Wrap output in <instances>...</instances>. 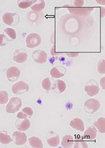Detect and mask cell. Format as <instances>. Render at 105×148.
Instances as JSON below:
<instances>
[{
  "label": "cell",
  "mask_w": 105,
  "mask_h": 148,
  "mask_svg": "<svg viewBox=\"0 0 105 148\" xmlns=\"http://www.w3.org/2000/svg\"><path fill=\"white\" fill-rule=\"evenodd\" d=\"M22 106V101L19 97H12L6 107V112L9 114H14L18 111Z\"/></svg>",
  "instance_id": "1"
},
{
  "label": "cell",
  "mask_w": 105,
  "mask_h": 148,
  "mask_svg": "<svg viewBox=\"0 0 105 148\" xmlns=\"http://www.w3.org/2000/svg\"><path fill=\"white\" fill-rule=\"evenodd\" d=\"M101 106L100 102L97 99H89L84 104V109L86 113L92 114L96 113Z\"/></svg>",
  "instance_id": "2"
},
{
  "label": "cell",
  "mask_w": 105,
  "mask_h": 148,
  "mask_svg": "<svg viewBox=\"0 0 105 148\" xmlns=\"http://www.w3.org/2000/svg\"><path fill=\"white\" fill-rule=\"evenodd\" d=\"M84 90L87 95L90 97L97 95L99 92V87L98 82L94 79L88 81L84 86Z\"/></svg>",
  "instance_id": "3"
},
{
  "label": "cell",
  "mask_w": 105,
  "mask_h": 148,
  "mask_svg": "<svg viewBox=\"0 0 105 148\" xmlns=\"http://www.w3.org/2000/svg\"><path fill=\"white\" fill-rule=\"evenodd\" d=\"M41 42V38L37 33H30L26 38V47L30 49L39 47Z\"/></svg>",
  "instance_id": "4"
},
{
  "label": "cell",
  "mask_w": 105,
  "mask_h": 148,
  "mask_svg": "<svg viewBox=\"0 0 105 148\" xmlns=\"http://www.w3.org/2000/svg\"><path fill=\"white\" fill-rule=\"evenodd\" d=\"M2 21L5 24L10 26L17 25L20 21V17L16 13L7 12L3 14Z\"/></svg>",
  "instance_id": "5"
},
{
  "label": "cell",
  "mask_w": 105,
  "mask_h": 148,
  "mask_svg": "<svg viewBox=\"0 0 105 148\" xmlns=\"http://www.w3.org/2000/svg\"><path fill=\"white\" fill-rule=\"evenodd\" d=\"M29 89V85L23 81H20L13 84L12 86V91L13 93L16 95L24 94L28 92Z\"/></svg>",
  "instance_id": "6"
},
{
  "label": "cell",
  "mask_w": 105,
  "mask_h": 148,
  "mask_svg": "<svg viewBox=\"0 0 105 148\" xmlns=\"http://www.w3.org/2000/svg\"><path fill=\"white\" fill-rule=\"evenodd\" d=\"M32 58L37 64H44L47 61V54L44 50H36L32 53Z\"/></svg>",
  "instance_id": "7"
},
{
  "label": "cell",
  "mask_w": 105,
  "mask_h": 148,
  "mask_svg": "<svg viewBox=\"0 0 105 148\" xmlns=\"http://www.w3.org/2000/svg\"><path fill=\"white\" fill-rule=\"evenodd\" d=\"M94 8L90 7H73V6H68V11L72 13L77 16H86L90 14L93 10Z\"/></svg>",
  "instance_id": "8"
},
{
  "label": "cell",
  "mask_w": 105,
  "mask_h": 148,
  "mask_svg": "<svg viewBox=\"0 0 105 148\" xmlns=\"http://www.w3.org/2000/svg\"><path fill=\"white\" fill-rule=\"evenodd\" d=\"M20 70L16 66H11L6 71V77L8 80L10 82L17 81L20 76Z\"/></svg>",
  "instance_id": "9"
},
{
  "label": "cell",
  "mask_w": 105,
  "mask_h": 148,
  "mask_svg": "<svg viewBox=\"0 0 105 148\" xmlns=\"http://www.w3.org/2000/svg\"><path fill=\"white\" fill-rule=\"evenodd\" d=\"M12 137L15 144L19 146L24 145L27 141L26 134L21 131H16L13 132Z\"/></svg>",
  "instance_id": "10"
},
{
  "label": "cell",
  "mask_w": 105,
  "mask_h": 148,
  "mask_svg": "<svg viewBox=\"0 0 105 148\" xmlns=\"http://www.w3.org/2000/svg\"><path fill=\"white\" fill-rule=\"evenodd\" d=\"M28 58V54L26 51L23 49H17L15 50L13 54V61L17 63L23 64Z\"/></svg>",
  "instance_id": "11"
},
{
  "label": "cell",
  "mask_w": 105,
  "mask_h": 148,
  "mask_svg": "<svg viewBox=\"0 0 105 148\" xmlns=\"http://www.w3.org/2000/svg\"><path fill=\"white\" fill-rule=\"evenodd\" d=\"M66 73V68L62 66L53 67L50 70V74L53 78H60L63 77Z\"/></svg>",
  "instance_id": "12"
},
{
  "label": "cell",
  "mask_w": 105,
  "mask_h": 148,
  "mask_svg": "<svg viewBox=\"0 0 105 148\" xmlns=\"http://www.w3.org/2000/svg\"><path fill=\"white\" fill-rule=\"evenodd\" d=\"M15 125L19 131L25 132L30 126V123L28 119H18L15 122Z\"/></svg>",
  "instance_id": "13"
},
{
  "label": "cell",
  "mask_w": 105,
  "mask_h": 148,
  "mask_svg": "<svg viewBox=\"0 0 105 148\" xmlns=\"http://www.w3.org/2000/svg\"><path fill=\"white\" fill-rule=\"evenodd\" d=\"M97 136V130L94 126H90L84 132V138L88 141L94 140Z\"/></svg>",
  "instance_id": "14"
},
{
  "label": "cell",
  "mask_w": 105,
  "mask_h": 148,
  "mask_svg": "<svg viewBox=\"0 0 105 148\" xmlns=\"http://www.w3.org/2000/svg\"><path fill=\"white\" fill-rule=\"evenodd\" d=\"M70 126L80 132H83L84 130V124L82 120L79 118H75L72 120L70 123Z\"/></svg>",
  "instance_id": "15"
},
{
  "label": "cell",
  "mask_w": 105,
  "mask_h": 148,
  "mask_svg": "<svg viewBox=\"0 0 105 148\" xmlns=\"http://www.w3.org/2000/svg\"><path fill=\"white\" fill-rule=\"evenodd\" d=\"M74 144V139L71 135H66L63 136L61 141V145L63 148H72Z\"/></svg>",
  "instance_id": "16"
},
{
  "label": "cell",
  "mask_w": 105,
  "mask_h": 148,
  "mask_svg": "<svg viewBox=\"0 0 105 148\" xmlns=\"http://www.w3.org/2000/svg\"><path fill=\"white\" fill-rule=\"evenodd\" d=\"M29 145L32 148H41L43 147V144L41 140L37 137H31L28 140Z\"/></svg>",
  "instance_id": "17"
},
{
  "label": "cell",
  "mask_w": 105,
  "mask_h": 148,
  "mask_svg": "<svg viewBox=\"0 0 105 148\" xmlns=\"http://www.w3.org/2000/svg\"><path fill=\"white\" fill-rule=\"evenodd\" d=\"M97 130L102 134H104L105 132V119L104 117H101L94 123Z\"/></svg>",
  "instance_id": "18"
},
{
  "label": "cell",
  "mask_w": 105,
  "mask_h": 148,
  "mask_svg": "<svg viewBox=\"0 0 105 148\" xmlns=\"http://www.w3.org/2000/svg\"><path fill=\"white\" fill-rule=\"evenodd\" d=\"M12 141V138L5 131L0 132V143L3 145H8Z\"/></svg>",
  "instance_id": "19"
},
{
  "label": "cell",
  "mask_w": 105,
  "mask_h": 148,
  "mask_svg": "<svg viewBox=\"0 0 105 148\" xmlns=\"http://www.w3.org/2000/svg\"><path fill=\"white\" fill-rule=\"evenodd\" d=\"M37 1L36 0H31V1H17L18 6L21 9H26L29 7H31L35 3H36Z\"/></svg>",
  "instance_id": "20"
},
{
  "label": "cell",
  "mask_w": 105,
  "mask_h": 148,
  "mask_svg": "<svg viewBox=\"0 0 105 148\" xmlns=\"http://www.w3.org/2000/svg\"><path fill=\"white\" fill-rule=\"evenodd\" d=\"M47 141L48 145L53 148L57 147L60 143V138L57 134L48 138Z\"/></svg>",
  "instance_id": "21"
},
{
  "label": "cell",
  "mask_w": 105,
  "mask_h": 148,
  "mask_svg": "<svg viewBox=\"0 0 105 148\" xmlns=\"http://www.w3.org/2000/svg\"><path fill=\"white\" fill-rule=\"evenodd\" d=\"M46 3L44 1H40V2L36 4L33 5L30 8L31 9L37 12H41L45 8Z\"/></svg>",
  "instance_id": "22"
},
{
  "label": "cell",
  "mask_w": 105,
  "mask_h": 148,
  "mask_svg": "<svg viewBox=\"0 0 105 148\" xmlns=\"http://www.w3.org/2000/svg\"><path fill=\"white\" fill-rule=\"evenodd\" d=\"M41 85L44 89L47 91H50L52 89V82L50 78H44L41 82Z\"/></svg>",
  "instance_id": "23"
},
{
  "label": "cell",
  "mask_w": 105,
  "mask_h": 148,
  "mask_svg": "<svg viewBox=\"0 0 105 148\" xmlns=\"http://www.w3.org/2000/svg\"><path fill=\"white\" fill-rule=\"evenodd\" d=\"M4 32L8 35V37L10 38V40H14L16 38L17 34L15 29L12 28L8 27L4 30Z\"/></svg>",
  "instance_id": "24"
},
{
  "label": "cell",
  "mask_w": 105,
  "mask_h": 148,
  "mask_svg": "<svg viewBox=\"0 0 105 148\" xmlns=\"http://www.w3.org/2000/svg\"><path fill=\"white\" fill-rule=\"evenodd\" d=\"M74 148H88V145L86 142L82 138H76L74 141V144L73 146Z\"/></svg>",
  "instance_id": "25"
},
{
  "label": "cell",
  "mask_w": 105,
  "mask_h": 148,
  "mask_svg": "<svg viewBox=\"0 0 105 148\" xmlns=\"http://www.w3.org/2000/svg\"><path fill=\"white\" fill-rule=\"evenodd\" d=\"M9 96L6 91L1 90L0 91V104L4 105L8 102Z\"/></svg>",
  "instance_id": "26"
},
{
  "label": "cell",
  "mask_w": 105,
  "mask_h": 148,
  "mask_svg": "<svg viewBox=\"0 0 105 148\" xmlns=\"http://www.w3.org/2000/svg\"><path fill=\"white\" fill-rule=\"evenodd\" d=\"M56 86L57 88V90L59 93H63L64 92L66 89V84L64 81L57 79L56 81Z\"/></svg>",
  "instance_id": "27"
},
{
  "label": "cell",
  "mask_w": 105,
  "mask_h": 148,
  "mask_svg": "<svg viewBox=\"0 0 105 148\" xmlns=\"http://www.w3.org/2000/svg\"><path fill=\"white\" fill-rule=\"evenodd\" d=\"M21 112L25 118H28V119L31 118L33 114V111L32 109L28 106L22 109Z\"/></svg>",
  "instance_id": "28"
},
{
  "label": "cell",
  "mask_w": 105,
  "mask_h": 148,
  "mask_svg": "<svg viewBox=\"0 0 105 148\" xmlns=\"http://www.w3.org/2000/svg\"><path fill=\"white\" fill-rule=\"evenodd\" d=\"M98 71L100 74H104L105 73V60H101L99 61L97 65Z\"/></svg>",
  "instance_id": "29"
},
{
  "label": "cell",
  "mask_w": 105,
  "mask_h": 148,
  "mask_svg": "<svg viewBox=\"0 0 105 148\" xmlns=\"http://www.w3.org/2000/svg\"><path fill=\"white\" fill-rule=\"evenodd\" d=\"M10 39L8 38L7 36H6L3 34H0V47H4L6 45Z\"/></svg>",
  "instance_id": "30"
},
{
  "label": "cell",
  "mask_w": 105,
  "mask_h": 148,
  "mask_svg": "<svg viewBox=\"0 0 105 148\" xmlns=\"http://www.w3.org/2000/svg\"><path fill=\"white\" fill-rule=\"evenodd\" d=\"M74 4L75 7H81L84 4V1H74Z\"/></svg>",
  "instance_id": "31"
},
{
  "label": "cell",
  "mask_w": 105,
  "mask_h": 148,
  "mask_svg": "<svg viewBox=\"0 0 105 148\" xmlns=\"http://www.w3.org/2000/svg\"><path fill=\"white\" fill-rule=\"evenodd\" d=\"M105 77H102L101 79V81H100V84H101V86H102V89L104 90H105Z\"/></svg>",
  "instance_id": "32"
},
{
  "label": "cell",
  "mask_w": 105,
  "mask_h": 148,
  "mask_svg": "<svg viewBox=\"0 0 105 148\" xmlns=\"http://www.w3.org/2000/svg\"><path fill=\"white\" fill-rule=\"evenodd\" d=\"M0 66H1V62H0Z\"/></svg>",
  "instance_id": "33"
},
{
  "label": "cell",
  "mask_w": 105,
  "mask_h": 148,
  "mask_svg": "<svg viewBox=\"0 0 105 148\" xmlns=\"http://www.w3.org/2000/svg\"><path fill=\"white\" fill-rule=\"evenodd\" d=\"M0 27H1V24H0Z\"/></svg>",
  "instance_id": "34"
}]
</instances>
